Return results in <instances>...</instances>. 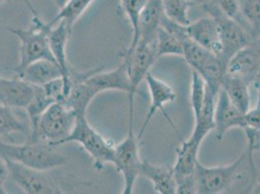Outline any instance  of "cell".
Segmentation results:
<instances>
[{"label": "cell", "instance_id": "1", "mask_svg": "<svg viewBox=\"0 0 260 194\" xmlns=\"http://www.w3.org/2000/svg\"><path fill=\"white\" fill-rule=\"evenodd\" d=\"M56 148L42 139L27 138L24 144H7L0 140V156L39 171H51L68 161V157Z\"/></svg>", "mask_w": 260, "mask_h": 194}, {"label": "cell", "instance_id": "2", "mask_svg": "<svg viewBox=\"0 0 260 194\" xmlns=\"http://www.w3.org/2000/svg\"><path fill=\"white\" fill-rule=\"evenodd\" d=\"M51 26L44 22L39 16H32V25L29 28H7L16 36L20 43V61L14 68L15 73L21 72L27 65L40 59L54 60L49 44V30Z\"/></svg>", "mask_w": 260, "mask_h": 194}, {"label": "cell", "instance_id": "3", "mask_svg": "<svg viewBox=\"0 0 260 194\" xmlns=\"http://www.w3.org/2000/svg\"><path fill=\"white\" fill-rule=\"evenodd\" d=\"M247 159V151H245L235 161L224 166L208 167L198 160L194 172L196 194L231 192L233 186L238 183L240 170Z\"/></svg>", "mask_w": 260, "mask_h": 194}, {"label": "cell", "instance_id": "4", "mask_svg": "<svg viewBox=\"0 0 260 194\" xmlns=\"http://www.w3.org/2000/svg\"><path fill=\"white\" fill-rule=\"evenodd\" d=\"M77 116L63 102L51 104L40 117L35 130L27 138L42 139L53 146H60L76 123Z\"/></svg>", "mask_w": 260, "mask_h": 194}, {"label": "cell", "instance_id": "5", "mask_svg": "<svg viewBox=\"0 0 260 194\" xmlns=\"http://www.w3.org/2000/svg\"><path fill=\"white\" fill-rule=\"evenodd\" d=\"M71 142L78 143L84 148L93 159V166L95 169L101 170L107 163L113 164L115 144L106 139L90 125L87 115L77 118L74 128L70 135L62 141L61 145Z\"/></svg>", "mask_w": 260, "mask_h": 194}, {"label": "cell", "instance_id": "6", "mask_svg": "<svg viewBox=\"0 0 260 194\" xmlns=\"http://www.w3.org/2000/svg\"><path fill=\"white\" fill-rule=\"evenodd\" d=\"M122 61L125 62L127 67V73L129 77L130 91L128 93V105H129V124L134 123V98L137 90L145 81L146 76L150 73V69L156 59L158 58L155 42H138L137 45L127 49L122 54Z\"/></svg>", "mask_w": 260, "mask_h": 194}, {"label": "cell", "instance_id": "7", "mask_svg": "<svg viewBox=\"0 0 260 194\" xmlns=\"http://www.w3.org/2000/svg\"><path fill=\"white\" fill-rule=\"evenodd\" d=\"M140 140L134 133L133 124H128L126 137L115 145V156L113 165L123 178L122 194H132L135 183L141 173L143 160L139 151Z\"/></svg>", "mask_w": 260, "mask_h": 194}, {"label": "cell", "instance_id": "8", "mask_svg": "<svg viewBox=\"0 0 260 194\" xmlns=\"http://www.w3.org/2000/svg\"><path fill=\"white\" fill-rule=\"evenodd\" d=\"M202 5L208 15L217 22L222 47V58L228 62L238 51L251 43L253 38L241 24L229 19L220 11L213 0H207Z\"/></svg>", "mask_w": 260, "mask_h": 194}, {"label": "cell", "instance_id": "9", "mask_svg": "<svg viewBox=\"0 0 260 194\" xmlns=\"http://www.w3.org/2000/svg\"><path fill=\"white\" fill-rule=\"evenodd\" d=\"M9 169V178L27 194H62L63 189L49 177L48 171H39L21 163L5 159Z\"/></svg>", "mask_w": 260, "mask_h": 194}, {"label": "cell", "instance_id": "10", "mask_svg": "<svg viewBox=\"0 0 260 194\" xmlns=\"http://www.w3.org/2000/svg\"><path fill=\"white\" fill-rule=\"evenodd\" d=\"M145 82L147 83V86L149 87V91H150V96H151V103H150V107L149 111L146 115V118L144 119V122L142 124L141 130L139 131L137 137L138 139L141 141L144 133L147 130V127L149 126L151 120H152L153 116L155 115V113L157 111H161L163 116L165 117V119H167V121L170 123V125L172 126V130H174L175 134L178 136V138L181 140L182 137L179 133V131L177 130L176 125L174 124L172 119H170V117L167 115L164 106L167 103H171L176 100L177 94L173 89V87L169 86L167 83L163 82L162 80L154 77V76L148 73V75L145 78Z\"/></svg>", "mask_w": 260, "mask_h": 194}, {"label": "cell", "instance_id": "11", "mask_svg": "<svg viewBox=\"0 0 260 194\" xmlns=\"http://www.w3.org/2000/svg\"><path fill=\"white\" fill-rule=\"evenodd\" d=\"M226 74L240 78L249 86L259 80V38L253 39L251 43L241 49L228 60Z\"/></svg>", "mask_w": 260, "mask_h": 194}, {"label": "cell", "instance_id": "12", "mask_svg": "<svg viewBox=\"0 0 260 194\" xmlns=\"http://www.w3.org/2000/svg\"><path fill=\"white\" fill-rule=\"evenodd\" d=\"M246 127L245 114L236 108L229 100L226 93L220 88L217 93L215 107V135L217 140H222L228 131L233 128Z\"/></svg>", "mask_w": 260, "mask_h": 194}, {"label": "cell", "instance_id": "13", "mask_svg": "<svg viewBox=\"0 0 260 194\" xmlns=\"http://www.w3.org/2000/svg\"><path fill=\"white\" fill-rule=\"evenodd\" d=\"M185 30L195 43L222 58V47L217 22L211 16L208 15L195 22H190L185 26Z\"/></svg>", "mask_w": 260, "mask_h": 194}, {"label": "cell", "instance_id": "14", "mask_svg": "<svg viewBox=\"0 0 260 194\" xmlns=\"http://www.w3.org/2000/svg\"><path fill=\"white\" fill-rule=\"evenodd\" d=\"M103 68L88 76L86 82L95 91L96 94L107 90L124 91L127 94L130 91V81L127 67L124 61L113 70L102 72Z\"/></svg>", "mask_w": 260, "mask_h": 194}, {"label": "cell", "instance_id": "15", "mask_svg": "<svg viewBox=\"0 0 260 194\" xmlns=\"http://www.w3.org/2000/svg\"><path fill=\"white\" fill-rule=\"evenodd\" d=\"M71 33L72 31L69 30V28L66 26L64 22H58L53 26H51L48 34L51 52L53 54L55 62L60 66L64 75L63 79H64L65 84V98L68 95L71 88V80H70L71 68L68 64L67 53H66L68 38Z\"/></svg>", "mask_w": 260, "mask_h": 194}, {"label": "cell", "instance_id": "16", "mask_svg": "<svg viewBox=\"0 0 260 194\" xmlns=\"http://www.w3.org/2000/svg\"><path fill=\"white\" fill-rule=\"evenodd\" d=\"M35 93V86L19 77L5 79L0 87V103L13 108L26 109Z\"/></svg>", "mask_w": 260, "mask_h": 194}, {"label": "cell", "instance_id": "17", "mask_svg": "<svg viewBox=\"0 0 260 194\" xmlns=\"http://www.w3.org/2000/svg\"><path fill=\"white\" fill-rule=\"evenodd\" d=\"M140 176L151 181L154 190L159 194L177 193L173 166L157 165L143 160Z\"/></svg>", "mask_w": 260, "mask_h": 194}, {"label": "cell", "instance_id": "18", "mask_svg": "<svg viewBox=\"0 0 260 194\" xmlns=\"http://www.w3.org/2000/svg\"><path fill=\"white\" fill-rule=\"evenodd\" d=\"M16 76L33 86H44L55 79L64 77L60 66L50 59H40L32 62Z\"/></svg>", "mask_w": 260, "mask_h": 194}, {"label": "cell", "instance_id": "19", "mask_svg": "<svg viewBox=\"0 0 260 194\" xmlns=\"http://www.w3.org/2000/svg\"><path fill=\"white\" fill-rule=\"evenodd\" d=\"M163 12L161 0H150L142 11L138 26V42H155ZM137 42V43H138Z\"/></svg>", "mask_w": 260, "mask_h": 194}, {"label": "cell", "instance_id": "20", "mask_svg": "<svg viewBox=\"0 0 260 194\" xmlns=\"http://www.w3.org/2000/svg\"><path fill=\"white\" fill-rule=\"evenodd\" d=\"M181 146L176 150L177 160L173 166L175 179L194 175L200 145L193 141L181 139Z\"/></svg>", "mask_w": 260, "mask_h": 194}, {"label": "cell", "instance_id": "21", "mask_svg": "<svg viewBox=\"0 0 260 194\" xmlns=\"http://www.w3.org/2000/svg\"><path fill=\"white\" fill-rule=\"evenodd\" d=\"M249 85L240 78L226 74L223 76L220 88L226 93L232 104L246 114L250 109Z\"/></svg>", "mask_w": 260, "mask_h": 194}, {"label": "cell", "instance_id": "22", "mask_svg": "<svg viewBox=\"0 0 260 194\" xmlns=\"http://www.w3.org/2000/svg\"><path fill=\"white\" fill-rule=\"evenodd\" d=\"M93 1L94 0H67L64 5L59 9L58 14L52 21L48 22L49 25L53 26L56 22H63L69 30L72 31L74 24L87 11Z\"/></svg>", "mask_w": 260, "mask_h": 194}, {"label": "cell", "instance_id": "23", "mask_svg": "<svg viewBox=\"0 0 260 194\" xmlns=\"http://www.w3.org/2000/svg\"><path fill=\"white\" fill-rule=\"evenodd\" d=\"M13 109L0 103V136L10 137L14 133H22L28 136L30 133V124L22 121Z\"/></svg>", "mask_w": 260, "mask_h": 194}, {"label": "cell", "instance_id": "24", "mask_svg": "<svg viewBox=\"0 0 260 194\" xmlns=\"http://www.w3.org/2000/svg\"><path fill=\"white\" fill-rule=\"evenodd\" d=\"M150 0H119L120 8L132 27V40L128 49L134 48L138 42V26L142 11Z\"/></svg>", "mask_w": 260, "mask_h": 194}, {"label": "cell", "instance_id": "25", "mask_svg": "<svg viewBox=\"0 0 260 194\" xmlns=\"http://www.w3.org/2000/svg\"><path fill=\"white\" fill-rule=\"evenodd\" d=\"M156 50L158 57L178 55L183 57V46L178 36L160 25L156 34Z\"/></svg>", "mask_w": 260, "mask_h": 194}, {"label": "cell", "instance_id": "26", "mask_svg": "<svg viewBox=\"0 0 260 194\" xmlns=\"http://www.w3.org/2000/svg\"><path fill=\"white\" fill-rule=\"evenodd\" d=\"M54 103V100L47 95L42 86H35V93L31 102L26 107V112L30 122V131L35 130L40 117L46 109Z\"/></svg>", "mask_w": 260, "mask_h": 194}, {"label": "cell", "instance_id": "27", "mask_svg": "<svg viewBox=\"0 0 260 194\" xmlns=\"http://www.w3.org/2000/svg\"><path fill=\"white\" fill-rule=\"evenodd\" d=\"M243 18L250 28L253 39L260 35V0H238Z\"/></svg>", "mask_w": 260, "mask_h": 194}, {"label": "cell", "instance_id": "28", "mask_svg": "<svg viewBox=\"0 0 260 194\" xmlns=\"http://www.w3.org/2000/svg\"><path fill=\"white\" fill-rule=\"evenodd\" d=\"M161 3L164 15L168 19L184 26L190 23L188 10L191 5L186 0H161Z\"/></svg>", "mask_w": 260, "mask_h": 194}, {"label": "cell", "instance_id": "29", "mask_svg": "<svg viewBox=\"0 0 260 194\" xmlns=\"http://www.w3.org/2000/svg\"><path fill=\"white\" fill-rule=\"evenodd\" d=\"M206 93V83L203 78L195 70L191 69V86H190V105L194 119H197L202 111Z\"/></svg>", "mask_w": 260, "mask_h": 194}, {"label": "cell", "instance_id": "30", "mask_svg": "<svg viewBox=\"0 0 260 194\" xmlns=\"http://www.w3.org/2000/svg\"><path fill=\"white\" fill-rule=\"evenodd\" d=\"M213 1L216 3L217 7L220 9V11L222 12L226 17L238 22L239 24H241L251 35L250 28L242 16L238 0H213Z\"/></svg>", "mask_w": 260, "mask_h": 194}, {"label": "cell", "instance_id": "31", "mask_svg": "<svg viewBox=\"0 0 260 194\" xmlns=\"http://www.w3.org/2000/svg\"><path fill=\"white\" fill-rule=\"evenodd\" d=\"M246 127L260 131V109H249L245 114Z\"/></svg>", "mask_w": 260, "mask_h": 194}, {"label": "cell", "instance_id": "32", "mask_svg": "<svg viewBox=\"0 0 260 194\" xmlns=\"http://www.w3.org/2000/svg\"><path fill=\"white\" fill-rule=\"evenodd\" d=\"M7 178H9V169L6 160L0 156V190H2V186L6 182Z\"/></svg>", "mask_w": 260, "mask_h": 194}, {"label": "cell", "instance_id": "33", "mask_svg": "<svg viewBox=\"0 0 260 194\" xmlns=\"http://www.w3.org/2000/svg\"><path fill=\"white\" fill-rule=\"evenodd\" d=\"M251 193L260 194V172H256L254 177V182L252 185Z\"/></svg>", "mask_w": 260, "mask_h": 194}, {"label": "cell", "instance_id": "34", "mask_svg": "<svg viewBox=\"0 0 260 194\" xmlns=\"http://www.w3.org/2000/svg\"><path fill=\"white\" fill-rule=\"evenodd\" d=\"M22 1H23V2L26 4V6L28 7V9L30 10V12H31L32 16H38V13L36 12L35 8H34L32 5H31V3H30V0H22Z\"/></svg>", "mask_w": 260, "mask_h": 194}, {"label": "cell", "instance_id": "35", "mask_svg": "<svg viewBox=\"0 0 260 194\" xmlns=\"http://www.w3.org/2000/svg\"><path fill=\"white\" fill-rule=\"evenodd\" d=\"M255 86L257 87V102H256V108L260 109V79L255 83Z\"/></svg>", "mask_w": 260, "mask_h": 194}, {"label": "cell", "instance_id": "36", "mask_svg": "<svg viewBox=\"0 0 260 194\" xmlns=\"http://www.w3.org/2000/svg\"><path fill=\"white\" fill-rule=\"evenodd\" d=\"M66 1H67V0H54V4L56 5V7H57L58 9H60V8L64 5L65 3H66Z\"/></svg>", "mask_w": 260, "mask_h": 194}, {"label": "cell", "instance_id": "37", "mask_svg": "<svg viewBox=\"0 0 260 194\" xmlns=\"http://www.w3.org/2000/svg\"><path fill=\"white\" fill-rule=\"evenodd\" d=\"M188 3H190V5H194V4H203L205 3L207 0H186Z\"/></svg>", "mask_w": 260, "mask_h": 194}, {"label": "cell", "instance_id": "38", "mask_svg": "<svg viewBox=\"0 0 260 194\" xmlns=\"http://www.w3.org/2000/svg\"><path fill=\"white\" fill-rule=\"evenodd\" d=\"M12 0H0V7L3 5V4H5V3H7V2H10Z\"/></svg>", "mask_w": 260, "mask_h": 194}, {"label": "cell", "instance_id": "39", "mask_svg": "<svg viewBox=\"0 0 260 194\" xmlns=\"http://www.w3.org/2000/svg\"><path fill=\"white\" fill-rule=\"evenodd\" d=\"M4 80H5V78H2V77H0V87H1V86H2V84H3Z\"/></svg>", "mask_w": 260, "mask_h": 194}, {"label": "cell", "instance_id": "40", "mask_svg": "<svg viewBox=\"0 0 260 194\" xmlns=\"http://www.w3.org/2000/svg\"><path fill=\"white\" fill-rule=\"evenodd\" d=\"M258 38H259V39H260V35H259V37H258Z\"/></svg>", "mask_w": 260, "mask_h": 194}]
</instances>
